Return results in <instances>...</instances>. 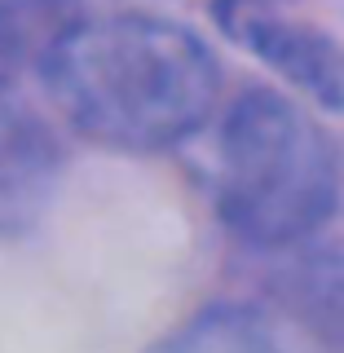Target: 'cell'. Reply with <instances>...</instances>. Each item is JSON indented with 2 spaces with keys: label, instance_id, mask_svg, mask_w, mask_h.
Segmentation results:
<instances>
[{
  "label": "cell",
  "instance_id": "obj_1",
  "mask_svg": "<svg viewBox=\"0 0 344 353\" xmlns=\"http://www.w3.org/2000/svg\"><path fill=\"white\" fill-rule=\"evenodd\" d=\"M40 84L80 137L154 154L212 119L221 62L190 27L128 9L80 18L49 53Z\"/></svg>",
  "mask_w": 344,
  "mask_h": 353
},
{
  "label": "cell",
  "instance_id": "obj_2",
  "mask_svg": "<svg viewBox=\"0 0 344 353\" xmlns=\"http://www.w3.org/2000/svg\"><path fill=\"white\" fill-rule=\"evenodd\" d=\"M340 203V159L279 88H243L216 124V212L252 248H301Z\"/></svg>",
  "mask_w": 344,
  "mask_h": 353
},
{
  "label": "cell",
  "instance_id": "obj_3",
  "mask_svg": "<svg viewBox=\"0 0 344 353\" xmlns=\"http://www.w3.org/2000/svg\"><path fill=\"white\" fill-rule=\"evenodd\" d=\"M212 18L234 44L279 71L305 97L344 110V49L323 27L287 14L270 0H212Z\"/></svg>",
  "mask_w": 344,
  "mask_h": 353
},
{
  "label": "cell",
  "instance_id": "obj_4",
  "mask_svg": "<svg viewBox=\"0 0 344 353\" xmlns=\"http://www.w3.org/2000/svg\"><path fill=\"white\" fill-rule=\"evenodd\" d=\"M62 181V141L18 88L0 93V239L27 234Z\"/></svg>",
  "mask_w": 344,
  "mask_h": 353
},
{
  "label": "cell",
  "instance_id": "obj_5",
  "mask_svg": "<svg viewBox=\"0 0 344 353\" xmlns=\"http://www.w3.org/2000/svg\"><path fill=\"white\" fill-rule=\"evenodd\" d=\"M80 18V0H0V93L18 88L22 75H40Z\"/></svg>",
  "mask_w": 344,
  "mask_h": 353
},
{
  "label": "cell",
  "instance_id": "obj_6",
  "mask_svg": "<svg viewBox=\"0 0 344 353\" xmlns=\"http://www.w3.org/2000/svg\"><path fill=\"white\" fill-rule=\"evenodd\" d=\"M287 301L314 323L318 331L344 340V243L305 252L287 270Z\"/></svg>",
  "mask_w": 344,
  "mask_h": 353
},
{
  "label": "cell",
  "instance_id": "obj_7",
  "mask_svg": "<svg viewBox=\"0 0 344 353\" xmlns=\"http://www.w3.org/2000/svg\"><path fill=\"white\" fill-rule=\"evenodd\" d=\"M154 353H270L261 327L239 309H212Z\"/></svg>",
  "mask_w": 344,
  "mask_h": 353
}]
</instances>
